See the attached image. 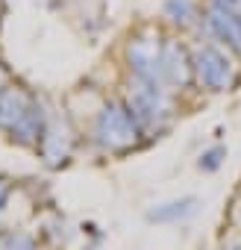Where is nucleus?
<instances>
[{"mask_svg":"<svg viewBox=\"0 0 241 250\" xmlns=\"http://www.w3.org/2000/svg\"><path fill=\"white\" fill-rule=\"evenodd\" d=\"M191 65H194L197 80L212 91H223L235 83V65L229 62V56L218 44H200L194 50Z\"/></svg>","mask_w":241,"mask_h":250,"instance_id":"nucleus-2","label":"nucleus"},{"mask_svg":"<svg viewBox=\"0 0 241 250\" xmlns=\"http://www.w3.org/2000/svg\"><path fill=\"white\" fill-rule=\"evenodd\" d=\"M191 203H194V200H182V203H171V209H159V212H153V218H159V221H165V218H177V215H188V212H191Z\"/></svg>","mask_w":241,"mask_h":250,"instance_id":"nucleus-5","label":"nucleus"},{"mask_svg":"<svg viewBox=\"0 0 241 250\" xmlns=\"http://www.w3.org/2000/svg\"><path fill=\"white\" fill-rule=\"evenodd\" d=\"M139 118L133 115V109H124V106H109L100 112L97 118V127H94V136L97 142L106 147V150H127L130 145H136V136H139Z\"/></svg>","mask_w":241,"mask_h":250,"instance_id":"nucleus-1","label":"nucleus"},{"mask_svg":"<svg viewBox=\"0 0 241 250\" xmlns=\"http://www.w3.org/2000/svg\"><path fill=\"white\" fill-rule=\"evenodd\" d=\"M165 18L174 27H191L197 21V6L194 0H168L165 3Z\"/></svg>","mask_w":241,"mask_h":250,"instance_id":"nucleus-4","label":"nucleus"},{"mask_svg":"<svg viewBox=\"0 0 241 250\" xmlns=\"http://www.w3.org/2000/svg\"><path fill=\"white\" fill-rule=\"evenodd\" d=\"M221 156H223V147H215V150H209V153L200 159V168H206V171H215V168L221 165Z\"/></svg>","mask_w":241,"mask_h":250,"instance_id":"nucleus-6","label":"nucleus"},{"mask_svg":"<svg viewBox=\"0 0 241 250\" xmlns=\"http://www.w3.org/2000/svg\"><path fill=\"white\" fill-rule=\"evenodd\" d=\"M3 83H6V74H3V68H0V91H3Z\"/></svg>","mask_w":241,"mask_h":250,"instance_id":"nucleus-7","label":"nucleus"},{"mask_svg":"<svg viewBox=\"0 0 241 250\" xmlns=\"http://www.w3.org/2000/svg\"><path fill=\"white\" fill-rule=\"evenodd\" d=\"M159 65H162V83H171V85H185L191 80V71H194V65L188 62L185 47L174 39L162 42Z\"/></svg>","mask_w":241,"mask_h":250,"instance_id":"nucleus-3","label":"nucleus"}]
</instances>
